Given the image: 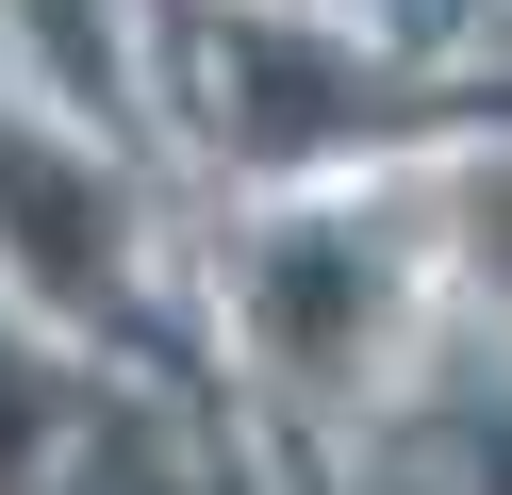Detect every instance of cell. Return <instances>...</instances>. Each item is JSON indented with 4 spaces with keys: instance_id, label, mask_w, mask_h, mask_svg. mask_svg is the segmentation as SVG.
<instances>
[{
    "instance_id": "obj_3",
    "label": "cell",
    "mask_w": 512,
    "mask_h": 495,
    "mask_svg": "<svg viewBox=\"0 0 512 495\" xmlns=\"http://www.w3.org/2000/svg\"><path fill=\"white\" fill-rule=\"evenodd\" d=\"M17 446H34V396H17V380H0V479H17Z\"/></svg>"
},
{
    "instance_id": "obj_1",
    "label": "cell",
    "mask_w": 512,
    "mask_h": 495,
    "mask_svg": "<svg viewBox=\"0 0 512 495\" xmlns=\"http://www.w3.org/2000/svg\"><path fill=\"white\" fill-rule=\"evenodd\" d=\"M0 198H17V231H34V264H50V281H100V198H83L67 165L0 149Z\"/></svg>"
},
{
    "instance_id": "obj_2",
    "label": "cell",
    "mask_w": 512,
    "mask_h": 495,
    "mask_svg": "<svg viewBox=\"0 0 512 495\" xmlns=\"http://www.w3.org/2000/svg\"><path fill=\"white\" fill-rule=\"evenodd\" d=\"M479 264H512V182H479Z\"/></svg>"
}]
</instances>
